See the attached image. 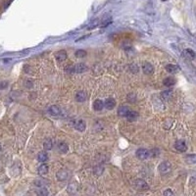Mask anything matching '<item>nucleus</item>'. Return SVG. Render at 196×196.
Wrapping results in <instances>:
<instances>
[{"mask_svg": "<svg viewBox=\"0 0 196 196\" xmlns=\"http://www.w3.org/2000/svg\"><path fill=\"white\" fill-rule=\"evenodd\" d=\"M1 148H2V147H1V144H0V151H1Z\"/></svg>", "mask_w": 196, "mask_h": 196, "instance_id": "obj_33", "label": "nucleus"}, {"mask_svg": "<svg viewBox=\"0 0 196 196\" xmlns=\"http://www.w3.org/2000/svg\"><path fill=\"white\" fill-rule=\"evenodd\" d=\"M142 70H143V73L146 74V75H150L153 73L154 71V68L153 66L151 65L150 63H145L142 67Z\"/></svg>", "mask_w": 196, "mask_h": 196, "instance_id": "obj_15", "label": "nucleus"}, {"mask_svg": "<svg viewBox=\"0 0 196 196\" xmlns=\"http://www.w3.org/2000/svg\"><path fill=\"white\" fill-rule=\"evenodd\" d=\"M158 170H159V173L161 175H167L172 171V165L170 162L164 161L159 165Z\"/></svg>", "mask_w": 196, "mask_h": 196, "instance_id": "obj_1", "label": "nucleus"}, {"mask_svg": "<svg viewBox=\"0 0 196 196\" xmlns=\"http://www.w3.org/2000/svg\"><path fill=\"white\" fill-rule=\"evenodd\" d=\"M172 95H173V91H172V90H165V91H163L161 93L162 98H163V99H165V100L170 99Z\"/></svg>", "mask_w": 196, "mask_h": 196, "instance_id": "obj_25", "label": "nucleus"}, {"mask_svg": "<svg viewBox=\"0 0 196 196\" xmlns=\"http://www.w3.org/2000/svg\"><path fill=\"white\" fill-rule=\"evenodd\" d=\"M43 147H44V150L49 151L52 149L53 147V142H52V139L50 138H46L44 140V143H43Z\"/></svg>", "mask_w": 196, "mask_h": 196, "instance_id": "obj_22", "label": "nucleus"}, {"mask_svg": "<svg viewBox=\"0 0 196 196\" xmlns=\"http://www.w3.org/2000/svg\"><path fill=\"white\" fill-rule=\"evenodd\" d=\"M162 1H167V0H162Z\"/></svg>", "mask_w": 196, "mask_h": 196, "instance_id": "obj_34", "label": "nucleus"}, {"mask_svg": "<svg viewBox=\"0 0 196 196\" xmlns=\"http://www.w3.org/2000/svg\"><path fill=\"white\" fill-rule=\"evenodd\" d=\"M87 66L86 64L84 63H79L77 64V65H75L73 67V72L74 73H78V74H81L84 73V72H86L87 71Z\"/></svg>", "mask_w": 196, "mask_h": 196, "instance_id": "obj_5", "label": "nucleus"}, {"mask_svg": "<svg viewBox=\"0 0 196 196\" xmlns=\"http://www.w3.org/2000/svg\"><path fill=\"white\" fill-rule=\"evenodd\" d=\"M185 161L188 164H196V154H191L185 157Z\"/></svg>", "mask_w": 196, "mask_h": 196, "instance_id": "obj_24", "label": "nucleus"}, {"mask_svg": "<svg viewBox=\"0 0 196 196\" xmlns=\"http://www.w3.org/2000/svg\"><path fill=\"white\" fill-rule=\"evenodd\" d=\"M86 51L84 50V49H79V50L76 51V57L78 58H84L86 56Z\"/></svg>", "mask_w": 196, "mask_h": 196, "instance_id": "obj_26", "label": "nucleus"}, {"mask_svg": "<svg viewBox=\"0 0 196 196\" xmlns=\"http://www.w3.org/2000/svg\"><path fill=\"white\" fill-rule=\"evenodd\" d=\"M49 159L48 157V154L46 153L45 151H42V152H39L37 155V160L39 162H42V163H44V162H46L47 160Z\"/></svg>", "mask_w": 196, "mask_h": 196, "instance_id": "obj_21", "label": "nucleus"}, {"mask_svg": "<svg viewBox=\"0 0 196 196\" xmlns=\"http://www.w3.org/2000/svg\"><path fill=\"white\" fill-rule=\"evenodd\" d=\"M135 186L136 189H138V190H147L149 188L148 184H147V182L144 179H135Z\"/></svg>", "mask_w": 196, "mask_h": 196, "instance_id": "obj_4", "label": "nucleus"}, {"mask_svg": "<svg viewBox=\"0 0 196 196\" xmlns=\"http://www.w3.org/2000/svg\"><path fill=\"white\" fill-rule=\"evenodd\" d=\"M126 118H127L130 122H135L136 119L138 118V114H137V112H135V111H130V112L128 113V115Z\"/></svg>", "mask_w": 196, "mask_h": 196, "instance_id": "obj_19", "label": "nucleus"}, {"mask_svg": "<svg viewBox=\"0 0 196 196\" xmlns=\"http://www.w3.org/2000/svg\"><path fill=\"white\" fill-rule=\"evenodd\" d=\"M163 84H164L165 86L171 87V86H175V84H176V79L172 78V77H169V78H166V79H164Z\"/></svg>", "mask_w": 196, "mask_h": 196, "instance_id": "obj_17", "label": "nucleus"}, {"mask_svg": "<svg viewBox=\"0 0 196 196\" xmlns=\"http://www.w3.org/2000/svg\"><path fill=\"white\" fill-rule=\"evenodd\" d=\"M128 112H130V108L128 106H121L118 109V115L120 117H127Z\"/></svg>", "mask_w": 196, "mask_h": 196, "instance_id": "obj_12", "label": "nucleus"}, {"mask_svg": "<svg viewBox=\"0 0 196 196\" xmlns=\"http://www.w3.org/2000/svg\"><path fill=\"white\" fill-rule=\"evenodd\" d=\"M179 68L177 65H174V64H169V65L166 66V71L170 74H176L179 72Z\"/></svg>", "mask_w": 196, "mask_h": 196, "instance_id": "obj_13", "label": "nucleus"}, {"mask_svg": "<svg viewBox=\"0 0 196 196\" xmlns=\"http://www.w3.org/2000/svg\"><path fill=\"white\" fill-rule=\"evenodd\" d=\"M175 148L179 152H184L186 151L187 146H186V143H185L184 140H177V142L175 143Z\"/></svg>", "mask_w": 196, "mask_h": 196, "instance_id": "obj_6", "label": "nucleus"}, {"mask_svg": "<svg viewBox=\"0 0 196 196\" xmlns=\"http://www.w3.org/2000/svg\"><path fill=\"white\" fill-rule=\"evenodd\" d=\"M104 106L106 107V109H108V110L114 109L116 106V100L113 99V98H108L104 103Z\"/></svg>", "mask_w": 196, "mask_h": 196, "instance_id": "obj_10", "label": "nucleus"}, {"mask_svg": "<svg viewBox=\"0 0 196 196\" xmlns=\"http://www.w3.org/2000/svg\"><path fill=\"white\" fill-rule=\"evenodd\" d=\"M103 171H104V168L102 166H96L94 168V174L96 176H101L103 174Z\"/></svg>", "mask_w": 196, "mask_h": 196, "instance_id": "obj_27", "label": "nucleus"}, {"mask_svg": "<svg viewBox=\"0 0 196 196\" xmlns=\"http://www.w3.org/2000/svg\"><path fill=\"white\" fill-rule=\"evenodd\" d=\"M58 149L62 153H66L69 150V146L66 142H59L58 143Z\"/></svg>", "mask_w": 196, "mask_h": 196, "instance_id": "obj_23", "label": "nucleus"}, {"mask_svg": "<svg viewBox=\"0 0 196 196\" xmlns=\"http://www.w3.org/2000/svg\"><path fill=\"white\" fill-rule=\"evenodd\" d=\"M48 112H49V114L52 116H58L60 114V109H59V107L56 106V105H52V106L49 107Z\"/></svg>", "mask_w": 196, "mask_h": 196, "instance_id": "obj_20", "label": "nucleus"}, {"mask_svg": "<svg viewBox=\"0 0 196 196\" xmlns=\"http://www.w3.org/2000/svg\"><path fill=\"white\" fill-rule=\"evenodd\" d=\"M136 100V96L135 93H130L128 95V102H135Z\"/></svg>", "mask_w": 196, "mask_h": 196, "instance_id": "obj_29", "label": "nucleus"}, {"mask_svg": "<svg viewBox=\"0 0 196 196\" xmlns=\"http://www.w3.org/2000/svg\"><path fill=\"white\" fill-rule=\"evenodd\" d=\"M75 127H76V128H77V130H78L79 131H81V133H82V131L86 130V122H84V120H79L78 122L76 123Z\"/></svg>", "mask_w": 196, "mask_h": 196, "instance_id": "obj_11", "label": "nucleus"}, {"mask_svg": "<svg viewBox=\"0 0 196 196\" xmlns=\"http://www.w3.org/2000/svg\"><path fill=\"white\" fill-rule=\"evenodd\" d=\"M164 196H175V193L172 189H166L164 191Z\"/></svg>", "mask_w": 196, "mask_h": 196, "instance_id": "obj_31", "label": "nucleus"}, {"mask_svg": "<svg viewBox=\"0 0 196 196\" xmlns=\"http://www.w3.org/2000/svg\"><path fill=\"white\" fill-rule=\"evenodd\" d=\"M103 108H104V103H103L102 100L96 99L93 102V109L95 111H101Z\"/></svg>", "mask_w": 196, "mask_h": 196, "instance_id": "obj_16", "label": "nucleus"}, {"mask_svg": "<svg viewBox=\"0 0 196 196\" xmlns=\"http://www.w3.org/2000/svg\"><path fill=\"white\" fill-rule=\"evenodd\" d=\"M130 71L133 72V74H136L137 72L139 71V69H138V67L135 65V64H131L130 65Z\"/></svg>", "mask_w": 196, "mask_h": 196, "instance_id": "obj_30", "label": "nucleus"}, {"mask_svg": "<svg viewBox=\"0 0 196 196\" xmlns=\"http://www.w3.org/2000/svg\"><path fill=\"white\" fill-rule=\"evenodd\" d=\"M48 171H49V167L47 164H41L39 167H38V175H40V176H45V175L48 174Z\"/></svg>", "mask_w": 196, "mask_h": 196, "instance_id": "obj_8", "label": "nucleus"}, {"mask_svg": "<svg viewBox=\"0 0 196 196\" xmlns=\"http://www.w3.org/2000/svg\"><path fill=\"white\" fill-rule=\"evenodd\" d=\"M135 155H136V157H137L139 160L143 161V160H146V159H148L149 157H150V151L147 150V149H144V148H140V149H138V150L136 151Z\"/></svg>", "mask_w": 196, "mask_h": 196, "instance_id": "obj_3", "label": "nucleus"}, {"mask_svg": "<svg viewBox=\"0 0 196 196\" xmlns=\"http://www.w3.org/2000/svg\"><path fill=\"white\" fill-rule=\"evenodd\" d=\"M25 86L27 87H32V82L30 81V79H27L25 82Z\"/></svg>", "mask_w": 196, "mask_h": 196, "instance_id": "obj_32", "label": "nucleus"}, {"mask_svg": "<svg viewBox=\"0 0 196 196\" xmlns=\"http://www.w3.org/2000/svg\"><path fill=\"white\" fill-rule=\"evenodd\" d=\"M70 177H71V173L68 170H60L56 174V177H57L59 182H65Z\"/></svg>", "mask_w": 196, "mask_h": 196, "instance_id": "obj_2", "label": "nucleus"}, {"mask_svg": "<svg viewBox=\"0 0 196 196\" xmlns=\"http://www.w3.org/2000/svg\"><path fill=\"white\" fill-rule=\"evenodd\" d=\"M67 191H68V193H70L71 195L76 194V193L78 192V184H77L76 182H71V184L68 185Z\"/></svg>", "mask_w": 196, "mask_h": 196, "instance_id": "obj_9", "label": "nucleus"}, {"mask_svg": "<svg viewBox=\"0 0 196 196\" xmlns=\"http://www.w3.org/2000/svg\"><path fill=\"white\" fill-rule=\"evenodd\" d=\"M55 57H56V59H57V61L63 62L67 59L68 55H67V52L65 50H60V51H58V52L55 53Z\"/></svg>", "mask_w": 196, "mask_h": 196, "instance_id": "obj_7", "label": "nucleus"}, {"mask_svg": "<svg viewBox=\"0 0 196 196\" xmlns=\"http://www.w3.org/2000/svg\"><path fill=\"white\" fill-rule=\"evenodd\" d=\"M184 57H186V58H188V59H190V60L194 59V58H195V56H196V55H195V52L192 50V49H190V48L185 49V50L184 51Z\"/></svg>", "mask_w": 196, "mask_h": 196, "instance_id": "obj_18", "label": "nucleus"}, {"mask_svg": "<svg viewBox=\"0 0 196 196\" xmlns=\"http://www.w3.org/2000/svg\"><path fill=\"white\" fill-rule=\"evenodd\" d=\"M37 196H48V190L46 189V188L42 187V188H41V189L38 190Z\"/></svg>", "mask_w": 196, "mask_h": 196, "instance_id": "obj_28", "label": "nucleus"}, {"mask_svg": "<svg viewBox=\"0 0 196 196\" xmlns=\"http://www.w3.org/2000/svg\"><path fill=\"white\" fill-rule=\"evenodd\" d=\"M76 99L78 102H84L86 100V93L84 91H82V90L78 91L76 94Z\"/></svg>", "mask_w": 196, "mask_h": 196, "instance_id": "obj_14", "label": "nucleus"}]
</instances>
